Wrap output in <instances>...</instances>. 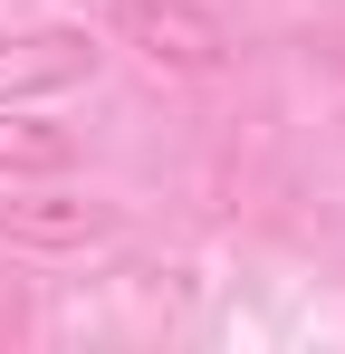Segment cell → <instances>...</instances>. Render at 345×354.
Returning <instances> with one entry per match:
<instances>
[{
	"label": "cell",
	"instance_id": "cell-4",
	"mask_svg": "<svg viewBox=\"0 0 345 354\" xmlns=\"http://www.w3.org/2000/svg\"><path fill=\"white\" fill-rule=\"evenodd\" d=\"M67 163H77V134L67 124H39L19 106H0V182H48Z\"/></svg>",
	"mask_w": 345,
	"mask_h": 354
},
{
	"label": "cell",
	"instance_id": "cell-2",
	"mask_svg": "<svg viewBox=\"0 0 345 354\" xmlns=\"http://www.w3.org/2000/svg\"><path fill=\"white\" fill-rule=\"evenodd\" d=\"M87 77H96V39L87 29H19V39H0V106L67 96Z\"/></svg>",
	"mask_w": 345,
	"mask_h": 354
},
{
	"label": "cell",
	"instance_id": "cell-1",
	"mask_svg": "<svg viewBox=\"0 0 345 354\" xmlns=\"http://www.w3.org/2000/svg\"><path fill=\"white\" fill-rule=\"evenodd\" d=\"M106 29L125 48H144L154 67H172V77L230 67V29L202 10V0H106Z\"/></svg>",
	"mask_w": 345,
	"mask_h": 354
},
{
	"label": "cell",
	"instance_id": "cell-3",
	"mask_svg": "<svg viewBox=\"0 0 345 354\" xmlns=\"http://www.w3.org/2000/svg\"><path fill=\"white\" fill-rule=\"evenodd\" d=\"M0 239H19V249H87V239H115V201H96V192L0 201Z\"/></svg>",
	"mask_w": 345,
	"mask_h": 354
}]
</instances>
